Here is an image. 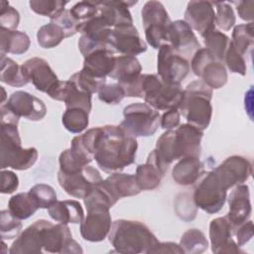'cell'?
I'll use <instances>...</instances> for the list:
<instances>
[{"mask_svg": "<svg viewBox=\"0 0 254 254\" xmlns=\"http://www.w3.org/2000/svg\"><path fill=\"white\" fill-rule=\"evenodd\" d=\"M137 149L136 137L120 125L100 126L93 159L102 171L113 174L135 162Z\"/></svg>", "mask_w": 254, "mask_h": 254, "instance_id": "cell-1", "label": "cell"}, {"mask_svg": "<svg viewBox=\"0 0 254 254\" xmlns=\"http://www.w3.org/2000/svg\"><path fill=\"white\" fill-rule=\"evenodd\" d=\"M108 238L115 252L125 254L149 253L158 242L157 237L146 224L127 219L113 221Z\"/></svg>", "mask_w": 254, "mask_h": 254, "instance_id": "cell-2", "label": "cell"}, {"mask_svg": "<svg viewBox=\"0 0 254 254\" xmlns=\"http://www.w3.org/2000/svg\"><path fill=\"white\" fill-rule=\"evenodd\" d=\"M212 89L201 79L191 81L184 89L183 100L179 106L180 113L189 124L200 130L208 127L212 115Z\"/></svg>", "mask_w": 254, "mask_h": 254, "instance_id": "cell-3", "label": "cell"}, {"mask_svg": "<svg viewBox=\"0 0 254 254\" xmlns=\"http://www.w3.org/2000/svg\"><path fill=\"white\" fill-rule=\"evenodd\" d=\"M1 165L0 168H12L18 171L30 169L38 159L34 147L23 148L17 124L1 123Z\"/></svg>", "mask_w": 254, "mask_h": 254, "instance_id": "cell-4", "label": "cell"}, {"mask_svg": "<svg viewBox=\"0 0 254 254\" xmlns=\"http://www.w3.org/2000/svg\"><path fill=\"white\" fill-rule=\"evenodd\" d=\"M140 89L145 102L156 110L178 108L183 100L184 89L181 84L164 82L158 74H141Z\"/></svg>", "mask_w": 254, "mask_h": 254, "instance_id": "cell-5", "label": "cell"}, {"mask_svg": "<svg viewBox=\"0 0 254 254\" xmlns=\"http://www.w3.org/2000/svg\"><path fill=\"white\" fill-rule=\"evenodd\" d=\"M141 16L147 43L158 50L169 44V30L172 21L164 5L159 1H148L142 8Z\"/></svg>", "mask_w": 254, "mask_h": 254, "instance_id": "cell-6", "label": "cell"}, {"mask_svg": "<svg viewBox=\"0 0 254 254\" xmlns=\"http://www.w3.org/2000/svg\"><path fill=\"white\" fill-rule=\"evenodd\" d=\"M124 119L120 126L134 137H149L157 131L161 115L147 103L136 102L123 109Z\"/></svg>", "mask_w": 254, "mask_h": 254, "instance_id": "cell-7", "label": "cell"}, {"mask_svg": "<svg viewBox=\"0 0 254 254\" xmlns=\"http://www.w3.org/2000/svg\"><path fill=\"white\" fill-rule=\"evenodd\" d=\"M226 191L213 171L203 173L194 187L193 204L209 214L216 213L225 203Z\"/></svg>", "mask_w": 254, "mask_h": 254, "instance_id": "cell-8", "label": "cell"}, {"mask_svg": "<svg viewBox=\"0 0 254 254\" xmlns=\"http://www.w3.org/2000/svg\"><path fill=\"white\" fill-rule=\"evenodd\" d=\"M190 67L193 73L211 89H218L227 82V71L222 63L216 61L205 49L200 48L191 58Z\"/></svg>", "mask_w": 254, "mask_h": 254, "instance_id": "cell-9", "label": "cell"}, {"mask_svg": "<svg viewBox=\"0 0 254 254\" xmlns=\"http://www.w3.org/2000/svg\"><path fill=\"white\" fill-rule=\"evenodd\" d=\"M190 69L189 61L173 50L170 45L159 49L157 58L158 76L166 83L181 84Z\"/></svg>", "mask_w": 254, "mask_h": 254, "instance_id": "cell-10", "label": "cell"}, {"mask_svg": "<svg viewBox=\"0 0 254 254\" xmlns=\"http://www.w3.org/2000/svg\"><path fill=\"white\" fill-rule=\"evenodd\" d=\"M141 71L142 65L136 57L121 55L115 57V64L109 76L117 80L125 96L143 98L139 84Z\"/></svg>", "mask_w": 254, "mask_h": 254, "instance_id": "cell-11", "label": "cell"}, {"mask_svg": "<svg viewBox=\"0 0 254 254\" xmlns=\"http://www.w3.org/2000/svg\"><path fill=\"white\" fill-rule=\"evenodd\" d=\"M58 181L68 195L76 198H84L102 181V178L95 168L86 165L73 173H63L59 171Z\"/></svg>", "mask_w": 254, "mask_h": 254, "instance_id": "cell-12", "label": "cell"}, {"mask_svg": "<svg viewBox=\"0 0 254 254\" xmlns=\"http://www.w3.org/2000/svg\"><path fill=\"white\" fill-rule=\"evenodd\" d=\"M87 214L80 222V235L85 241L100 242L109 234L112 220L109 208L99 205L86 207Z\"/></svg>", "mask_w": 254, "mask_h": 254, "instance_id": "cell-13", "label": "cell"}, {"mask_svg": "<svg viewBox=\"0 0 254 254\" xmlns=\"http://www.w3.org/2000/svg\"><path fill=\"white\" fill-rule=\"evenodd\" d=\"M212 171L219 183L227 190L245 183L250 178L252 164L245 157L233 155L226 158Z\"/></svg>", "mask_w": 254, "mask_h": 254, "instance_id": "cell-14", "label": "cell"}, {"mask_svg": "<svg viewBox=\"0 0 254 254\" xmlns=\"http://www.w3.org/2000/svg\"><path fill=\"white\" fill-rule=\"evenodd\" d=\"M108 46L113 53L124 56L135 57L147 51L146 43L141 39L133 24L113 28Z\"/></svg>", "mask_w": 254, "mask_h": 254, "instance_id": "cell-15", "label": "cell"}, {"mask_svg": "<svg viewBox=\"0 0 254 254\" xmlns=\"http://www.w3.org/2000/svg\"><path fill=\"white\" fill-rule=\"evenodd\" d=\"M203 136L202 130L199 128L185 123L179 125L174 130L173 150L175 160H180L187 157L199 158L201 153L200 141Z\"/></svg>", "mask_w": 254, "mask_h": 254, "instance_id": "cell-16", "label": "cell"}, {"mask_svg": "<svg viewBox=\"0 0 254 254\" xmlns=\"http://www.w3.org/2000/svg\"><path fill=\"white\" fill-rule=\"evenodd\" d=\"M23 71L39 91L49 94L60 82L57 74L54 72L49 63L38 57L31 58L22 64Z\"/></svg>", "mask_w": 254, "mask_h": 254, "instance_id": "cell-17", "label": "cell"}, {"mask_svg": "<svg viewBox=\"0 0 254 254\" xmlns=\"http://www.w3.org/2000/svg\"><path fill=\"white\" fill-rule=\"evenodd\" d=\"M4 104L19 118L24 117L31 121L42 120L47 114L44 101L23 90L13 92Z\"/></svg>", "mask_w": 254, "mask_h": 254, "instance_id": "cell-18", "label": "cell"}, {"mask_svg": "<svg viewBox=\"0 0 254 254\" xmlns=\"http://www.w3.org/2000/svg\"><path fill=\"white\" fill-rule=\"evenodd\" d=\"M234 228L226 216L216 217L209 224V239L211 251L217 254L243 253L233 239Z\"/></svg>", "mask_w": 254, "mask_h": 254, "instance_id": "cell-19", "label": "cell"}, {"mask_svg": "<svg viewBox=\"0 0 254 254\" xmlns=\"http://www.w3.org/2000/svg\"><path fill=\"white\" fill-rule=\"evenodd\" d=\"M191 29L203 37L215 29V12L212 2L190 1L188 3L185 20Z\"/></svg>", "mask_w": 254, "mask_h": 254, "instance_id": "cell-20", "label": "cell"}, {"mask_svg": "<svg viewBox=\"0 0 254 254\" xmlns=\"http://www.w3.org/2000/svg\"><path fill=\"white\" fill-rule=\"evenodd\" d=\"M168 45L184 58L193 56L194 53L201 48L192 29L184 20H176L171 23Z\"/></svg>", "mask_w": 254, "mask_h": 254, "instance_id": "cell-21", "label": "cell"}, {"mask_svg": "<svg viewBox=\"0 0 254 254\" xmlns=\"http://www.w3.org/2000/svg\"><path fill=\"white\" fill-rule=\"evenodd\" d=\"M228 205L229 210L226 218L233 228L247 221L252 211L248 186L243 184L236 186L228 196Z\"/></svg>", "mask_w": 254, "mask_h": 254, "instance_id": "cell-22", "label": "cell"}, {"mask_svg": "<svg viewBox=\"0 0 254 254\" xmlns=\"http://www.w3.org/2000/svg\"><path fill=\"white\" fill-rule=\"evenodd\" d=\"M98 14L107 22L110 28L122 25H132L133 19L129 7L137 1H96Z\"/></svg>", "mask_w": 254, "mask_h": 254, "instance_id": "cell-23", "label": "cell"}, {"mask_svg": "<svg viewBox=\"0 0 254 254\" xmlns=\"http://www.w3.org/2000/svg\"><path fill=\"white\" fill-rule=\"evenodd\" d=\"M115 56L110 49H99L84 57L82 69L99 79H106L113 70Z\"/></svg>", "mask_w": 254, "mask_h": 254, "instance_id": "cell-24", "label": "cell"}, {"mask_svg": "<svg viewBox=\"0 0 254 254\" xmlns=\"http://www.w3.org/2000/svg\"><path fill=\"white\" fill-rule=\"evenodd\" d=\"M203 165L199 158L187 157L180 159L172 170V178L180 186L195 184L203 174Z\"/></svg>", "mask_w": 254, "mask_h": 254, "instance_id": "cell-25", "label": "cell"}, {"mask_svg": "<svg viewBox=\"0 0 254 254\" xmlns=\"http://www.w3.org/2000/svg\"><path fill=\"white\" fill-rule=\"evenodd\" d=\"M48 212L55 221L64 224L80 223L84 218L81 204L73 199L57 200L48 208Z\"/></svg>", "mask_w": 254, "mask_h": 254, "instance_id": "cell-26", "label": "cell"}, {"mask_svg": "<svg viewBox=\"0 0 254 254\" xmlns=\"http://www.w3.org/2000/svg\"><path fill=\"white\" fill-rule=\"evenodd\" d=\"M104 181L118 200L122 197L137 195L141 191L136 183L135 175L117 172L111 174Z\"/></svg>", "mask_w": 254, "mask_h": 254, "instance_id": "cell-27", "label": "cell"}, {"mask_svg": "<svg viewBox=\"0 0 254 254\" xmlns=\"http://www.w3.org/2000/svg\"><path fill=\"white\" fill-rule=\"evenodd\" d=\"M0 51L1 56H5V54H14V55H22L26 53L30 48V38L29 36L20 31H11L4 28L0 29Z\"/></svg>", "mask_w": 254, "mask_h": 254, "instance_id": "cell-28", "label": "cell"}, {"mask_svg": "<svg viewBox=\"0 0 254 254\" xmlns=\"http://www.w3.org/2000/svg\"><path fill=\"white\" fill-rule=\"evenodd\" d=\"M0 64V80L2 82L15 87H21L29 83L23 71L22 64L19 65L18 63L6 56H1Z\"/></svg>", "mask_w": 254, "mask_h": 254, "instance_id": "cell-29", "label": "cell"}, {"mask_svg": "<svg viewBox=\"0 0 254 254\" xmlns=\"http://www.w3.org/2000/svg\"><path fill=\"white\" fill-rule=\"evenodd\" d=\"M8 209L15 217L23 220L31 217L39 207L31 193L28 191L19 192L11 196L8 201Z\"/></svg>", "mask_w": 254, "mask_h": 254, "instance_id": "cell-30", "label": "cell"}, {"mask_svg": "<svg viewBox=\"0 0 254 254\" xmlns=\"http://www.w3.org/2000/svg\"><path fill=\"white\" fill-rule=\"evenodd\" d=\"M163 177L159 169L149 161L139 165L136 169L135 179L141 190H153L157 189Z\"/></svg>", "mask_w": 254, "mask_h": 254, "instance_id": "cell-31", "label": "cell"}, {"mask_svg": "<svg viewBox=\"0 0 254 254\" xmlns=\"http://www.w3.org/2000/svg\"><path fill=\"white\" fill-rule=\"evenodd\" d=\"M231 43L240 55H247L254 43V23L249 22L235 26L232 32Z\"/></svg>", "mask_w": 254, "mask_h": 254, "instance_id": "cell-32", "label": "cell"}, {"mask_svg": "<svg viewBox=\"0 0 254 254\" xmlns=\"http://www.w3.org/2000/svg\"><path fill=\"white\" fill-rule=\"evenodd\" d=\"M202 38L205 49L213 56L216 61L223 63L226 50L230 43L229 38L224 33L216 29L208 32Z\"/></svg>", "mask_w": 254, "mask_h": 254, "instance_id": "cell-33", "label": "cell"}, {"mask_svg": "<svg viewBox=\"0 0 254 254\" xmlns=\"http://www.w3.org/2000/svg\"><path fill=\"white\" fill-rule=\"evenodd\" d=\"M179 245L183 249L184 253L199 254L207 249L208 242L201 230L191 228L182 235Z\"/></svg>", "mask_w": 254, "mask_h": 254, "instance_id": "cell-34", "label": "cell"}, {"mask_svg": "<svg viewBox=\"0 0 254 254\" xmlns=\"http://www.w3.org/2000/svg\"><path fill=\"white\" fill-rule=\"evenodd\" d=\"M88 114L89 112L82 108H66L62 117L64 127L70 133L82 132L88 126Z\"/></svg>", "mask_w": 254, "mask_h": 254, "instance_id": "cell-35", "label": "cell"}, {"mask_svg": "<svg viewBox=\"0 0 254 254\" xmlns=\"http://www.w3.org/2000/svg\"><path fill=\"white\" fill-rule=\"evenodd\" d=\"M64 38L65 35L64 31L52 22L42 26L37 33L38 44L44 49H52L57 47Z\"/></svg>", "mask_w": 254, "mask_h": 254, "instance_id": "cell-36", "label": "cell"}, {"mask_svg": "<svg viewBox=\"0 0 254 254\" xmlns=\"http://www.w3.org/2000/svg\"><path fill=\"white\" fill-rule=\"evenodd\" d=\"M68 79L73 82L77 88L90 94L98 92L99 89L106 84V79L96 78L83 69L73 73Z\"/></svg>", "mask_w": 254, "mask_h": 254, "instance_id": "cell-37", "label": "cell"}, {"mask_svg": "<svg viewBox=\"0 0 254 254\" xmlns=\"http://www.w3.org/2000/svg\"><path fill=\"white\" fill-rule=\"evenodd\" d=\"M66 1L61 0H31L29 2L31 10L35 13L53 19L60 12L64 10Z\"/></svg>", "mask_w": 254, "mask_h": 254, "instance_id": "cell-38", "label": "cell"}, {"mask_svg": "<svg viewBox=\"0 0 254 254\" xmlns=\"http://www.w3.org/2000/svg\"><path fill=\"white\" fill-rule=\"evenodd\" d=\"M39 208H49L57 201V193L53 187L46 184H38L29 190Z\"/></svg>", "mask_w": 254, "mask_h": 254, "instance_id": "cell-39", "label": "cell"}, {"mask_svg": "<svg viewBox=\"0 0 254 254\" xmlns=\"http://www.w3.org/2000/svg\"><path fill=\"white\" fill-rule=\"evenodd\" d=\"M22 229V222L15 217L9 209L0 212V232L3 239L16 238Z\"/></svg>", "mask_w": 254, "mask_h": 254, "instance_id": "cell-40", "label": "cell"}, {"mask_svg": "<svg viewBox=\"0 0 254 254\" xmlns=\"http://www.w3.org/2000/svg\"><path fill=\"white\" fill-rule=\"evenodd\" d=\"M215 7V25L223 31H229L235 25V14L227 2H212Z\"/></svg>", "mask_w": 254, "mask_h": 254, "instance_id": "cell-41", "label": "cell"}, {"mask_svg": "<svg viewBox=\"0 0 254 254\" xmlns=\"http://www.w3.org/2000/svg\"><path fill=\"white\" fill-rule=\"evenodd\" d=\"M223 62L225 63L226 66L228 67V69L231 72L239 73L241 75H245L246 74L247 67H246L245 60H244L243 56L240 55L237 52V50L234 48V46L232 45L231 41H230V43L228 45V48L226 50Z\"/></svg>", "mask_w": 254, "mask_h": 254, "instance_id": "cell-42", "label": "cell"}, {"mask_svg": "<svg viewBox=\"0 0 254 254\" xmlns=\"http://www.w3.org/2000/svg\"><path fill=\"white\" fill-rule=\"evenodd\" d=\"M69 12L76 21L84 22L98 14V5L96 1H80L74 4Z\"/></svg>", "mask_w": 254, "mask_h": 254, "instance_id": "cell-43", "label": "cell"}, {"mask_svg": "<svg viewBox=\"0 0 254 254\" xmlns=\"http://www.w3.org/2000/svg\"><path fill=\"white\" fill-rule=\"evenodd\" d=\"M20 22L19 12L7 1L0 2V26L1 28L16 31Z\"/></svg>", "mask_w": 254, "mask_h": 254, "instance_id": "cell-44", "label": "cell"}, {"mask_svg": "<svg viewBox=\"0 0 254 254\" xmlns=\"http://www.w3.org/2000/svg\"><path fill=\"white\" fill-rule=\"evenodd\" d=\"M125 97V92L118 83H109L103 85L98 91V98L109 105H116Z\"/></svg>", "mask_w": 254, "mask_h": 254, "instance_id": "cell-45", "label": "cell"}, {"mask_svg": "<svg viewBox=\"0 0 254 254\" xmlns=\"http://www.w3.org/2000/svg\"><path fill=\"white\" fill-rule=\"evenodd\" d=\"M51 22L59 26L64 33L65 38L71 37L77 33V27L80 22L76 21L70 14L69 10H63L56 17L51 19Z\"/></svg>", "mask_w": 254, "mask_h": 254, "instance_id": "cell-46", "label": "cell"}, {"mask_svg": "<svg viewBox=\"0 0 254 254\" xmlns=\"http://www.w3.org/2000/svg\"><path fill=\"white\" fill-rule=\"evenodd\" d=\"M19 187V179L18 176L11 171L1 172V188L0 191L2 193H12Z\"/></svg>", "mask_w": 254, "mask_h": 254, "instance_id": "cell-47", "label": "cell"}, {"mask_svg": "<svg viewBox=\"0 0 254 254\" xmlns=\"http://www.w3.org/2000/svg\"><path fill=\"white\" fill-rule=\"evenodd\" d=\"M234 236L236 237V243L239 247L246 244L253 236V222L247 220L244 223L234 228Z\"/></svg>", "mask_w": 254, "mask_h": 254, "instance_id": "cell-48", "label": "cell"}, {"mask_svg": "<svg viewBox=\"0 0 254 254\" xmlns=\"http://www.w3.org/2000/svg\"><path fill=\"white\" fill-rule=\"evenodd\" d=\"M181 113L178 108L167 110L160 119V125L163 129L172 130L180 125Z\"/></svg>", "mask_w": 254, "mask_h": 254, "instance_id": "cell-49", "label": "cell"}, {"mask_svg": "<svg viewBox=\"0 0 254 254\" xmlns=\"http://www.w3.org/2000/svg\"><path fill=\"white\" fill-rule=\"evenodd\" d=\"M236 5V11L238 13V16L244 20V21H250L252 22L254 18L253 14V6L254 2L252 0L249 1H238L234 2Z\"/></svg>", "mask_w": 254, "mask_h": 254, "instance_id": "cell-50", "label": "cell"}, {"mask_svg": "<svg viewBox=\"0 0 254 254\" xmlns=\"http://www.w3.org/2000/svg\"><path fill=\"white\" fill-rule=\"evenodd\" d=\"M149 253H178L183 254L184 251L181 246L174 242H160L158 241Z\"/></svg>", "mask_w": 254, "mask_h": 254, "instance_id": "cell-51", "label": "cell"}, {"mask_svg": "<svg viewBox=\"0 0 254 254\" xmlns=\"http://www.w3.org/2000/svg\"><path fill=\"white\" fill-rule=\"evenodd\" d=\"M1 90H2V92H3V95H2V104H4V100H5V98H6V93H5V90H4L3 87H1Z\"/></svg>", "mask_w": 254, "mask_h": 254, "instance_id": "cell-52", "label": "cell"}]
</instances>
